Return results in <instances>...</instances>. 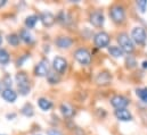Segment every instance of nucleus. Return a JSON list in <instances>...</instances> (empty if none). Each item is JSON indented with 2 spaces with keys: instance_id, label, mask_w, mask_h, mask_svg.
Here are the masks:
<instances>
[{
  "instance_id": "1",
  "label": "nucleus",
  "mask_w": 147,
  "mask_h": 135,
  "mask_svg": "<svg viewBox=\"0 0 147 135\" xmlns=\"http://www.w3.org/2000/svg\"><path fill=\"white\" fill-rule=\"evenodd\" d=\"M110 17L113 23L115 24H122L125 21V9L121 5H113L110 8Z\"/></svg>"
},
{
  "instance_id": "2",
  "label": "nucleus",
  "mask_w": 147,
  "mask_h": 135,
  "mask_svg": "<svg viewBox=\"0 0 147 135\" xmlns=\"http://www.w3.org/2000/svg\"><path fill=\"white\" fill-rule=\"evenodd\" d=\"M15 81L17 83L18 91L22 96H28L30 93V82L29 77L24 72H20L15 76Z\"/></svg>"
},
{
  "instance_id": "3",
  "label": "nucleus",
  "mask_w": 147,
  "mask_h": 135,
  "mask_svg": "<svg viewBox=\"0 0 147 135\" xmlns=\"http://www.w3.org/2000/svg\"><path fill=\"white\" fill-rule=\"evenodd\" d=\"M117 42L120 44V48L127 52V53H132L135 51V43L131 39V36H129V34L127 33H120L117 35Z\"/></svg>"
},
{
  "instance_id": "4",
  "label": "nucleus",
  "mask_w": 147,
  "mask_h": 135,
  "mask_svg": "<svg viewBox=\"0 0 147 135\" xmlns=\"http://www.w3.org/2000/svg\"><path fill=\"white\" fill-rule=\"evenodd\" d=\"M131 39H132L134 43H136L138 45H144L147 40V33L145 29H143L140 26L134 27L131 31Z\"/></svg>"
},
{
  "instance_id": "5",
  "label": "nucleus",
  "mask_w": 147,
  "mask_h": 135,
  "mask_svg": "<svg viewBox=\"0 0 147 135\" xmlns=\"http://www.w3.org/2000/svg\"><path fill=\"white\" fill-rule=\"evenodd\" d=\"M74 57L76 61L83 66H88L91 63V53L86 48H80L74 52Z\"/></svg>"
},
{
  "instance_id": "6",
  "label": "nucleus",
  "mask_w": 147,
  "mask_h": 135,
  "mask_svg": "<svg viewBox=\"0 0 147 135\" xmlns=\"http://www.w3.org/2000/svg\"><path fill=\"white\" fill-rule=\"evenodd\" d=\"M110 41H111L110 35H109V33H106L104 31H100V32L96 33L95 36H94V43L99 49H103V48L109 47Z\"/></svg>"
},
{
  "instance_id": "7",
  "label": "nucleus",
  "mask_w": 147,
  "mask_h": 135,
  "mask_svg": "<svg viewBox=\"0 0 147 135\" xmlns=\"http://www.w3.org/2000/svg\"><path fill=\"white\" fill-rule=\"evenodd\" d=\"M129 103H130V100L127 97L121 96V94H116L111 98V104L115 109H124L129 106Z\"/></svg>"
},
{
  "instance_id": "8",
  "label": "nucleus",
  "mask_w": 147,
  "mask_h": 135,
  "mask_svg": "<svg viewBox=\"0 0 147 135\" xmlns=\"http://www.w3.org/2000/svg\"><path fill=\"white\" fill-rule=\"evenodd\" d=\"M89 21H90V23L95 27H102L104 25V22H105V17H104L103 11L102 10H95V11H92L90 14Z\"/></svg>"
},
{
  "instance_id": "9",
  "label": "nucleus",
  "mask_w": 147,
  "mask_h": 135,
  "mask_svg": "<svg viewBox=\"0 0 147 135\" xmlns=\"http://www.w3.org/2000/svg\"><path fill=\"white\" fill-rule=\"evenodd\" d=\"M34 74L37 76H39V77H43V76H47L49 74V63H48V59L43 58V59H41L38 63L36 68H34Z\"/></svg>"
},
{
  "instance_id": "10",
  "label": "nucleus",
  "mask_w": 147,
  "mask_h": 135,
  "mask_svg": "<svg viewBox=\"0 0 147 135\" xmlns=\"http://www.w3.org/2000/svg\"><path fill=\"white\" fill-rule=\"evenodd\" d=\"M53 68L57 74H64L67 69V61L62 57H55L53 60Z\"/></svg>"
},
{
  "instance_id": "11",
  "label": "nucleus",
  "mask_w": 147,
  "mask_h": 135,
  "mask_svg": "<svg viewBox=\"0 0 147 135\" xmlns=\"http://www.w3.org/2000/svg\"><path fill=\"white\" fill-rule=\"evenodd\" d=\"M114 116L116 117V119H119L121 122H130V120H132V115L127 108H124V109H115Z\"/></svg>"
},
{
  "instance_id": "12",
  "label": "nucleus",
  "mask_w": 147,
  "mask_h": 135,
  "mask_svg": "<svg viewBox=\"0 0 147 135\" xmlns=\"http://www.w3.org/2000/svg\"><path fill=\"white\" fill-rule=\"evenodd\" d=\"M40 21L46 27H50L55 24V16L50 11H43L40 15Z\"/></svg>"
},
{
  "instance_id": "13",
  "label": "nucleus",
  "mask_w": 147,
  "mask_h": 135,
  "mask_svg": "<svg viewBox=\"0 0 147 135\" xmlns=\"http://www.w3.org/2000/svg\"><path fill=\"white\" fill-rule=\"evenodd\" d=\"M112 82V75L107 72H103V73H99L96 77V83L98 85H102V86H105V85H109Z\"/></svg>"
},
{
  "instance_id": "14",
  "label": "nucleus",
  "mask_w": 147,
  "mask_h": 135,
  "mask_svg": "<svg viewBox=\"0 0 147 135\" xmlns=\"http://www.w3.org/2000/svg\"><path fill=\"white\" fill-rule=\"evenodd\" d=\"M55 43L61 49H67L73 44V40L71 37H69V36H59V37L56 39Z\"/></svg>"
},
{
  "instance_id": "15",
  "label": "nucleus",
  "mask_w": 147,
  "mask_h": 135,
  "mask_svg": "<svg viewBox=\"0 0 147 135\" xmlns=\"http://www.w3.org/2000/svg\"><path fill=\"white\" fill-rule=\"evenodd\" d=\"M1 97L5 101L9 102V103H14L17 99V93L11 89H5L1 92Z\"/></svg>"
},
{
  "instance_id": "16",
  "label": "nucleus",
  "mask_w": 147,
  "mask_h": 135,
  "mask_svg": "<svg viewBox=\"0 0 147 135\" xmlns=\"http://www.w3.org/2000/svg\"><path fill=\"white\" fill-rule=\"evenodd\" d=\"M59 109H61L62 115H63L65 118H72L74 116V114H75L74 109L69 104V103H62L61 107H59Z\"/></svg>"
},
{
  "instance_id": "17",
  "label": "nucleus",
  "mask_w": 147,
  "mask_h": 135,
  "mask_svg": "<svg viewBox=\"0 0 147 135\" xmlns=\"http://www.w3.org/2000/svg\"><path fill=\"white\" fill-rule=\"evenodd\" d=\"M20 39H21L23 42L28 43V44L33 43V36H32V34L30 33V31L26 30V29H23V30L20 32Z\"/></svg>"
},
{
  "instance_id": "18",
  "label": "nucleus",
  "mask_w": 147,
  "mask_h": 135,
  "mask_svg": "<svg viewBox=\"0 0 147 135\" xmlns=\"http://www.w3.org/2000/svg\"><path fill=\"white\" fill-rule=\"evenodd\" d=\"M38 104H39L40 109L43 110V111H48L53 108V102L48 100V99H46V98H40L38 100Z\"/></svg>"
},
{
  "instance_id": "19",
  "label": "nucleus",
  "mask_w": 147,
  "mask_h": 135,
  "mask_svg": "<svg viewBox=\"0 0 147 135\" xmlns=\"http://www.w3.org/2000/svg\"><path fill=\"white\" fill-rule=\"evenodd\" d=\"M109 52H110L111 56H113L114 58H121L124 55V51L120 47H116V45H111V47H109Z\"/></svg>"
},
{
  "instance_id": "20",
  "label": "nucleus",
  "mask_w": 147,
  "mask_h": 135,
  "mask_svg": "<svg viewBox=\"0 0 147 135\" xmlns=\"http://www.w3.org/2000/svg\"><path fill=\"white\" fill-rule=\"evenodd\" d=\"M57 21L59 23H62L63 25H69L70 22H71V17L65 11H59V14L57 15Z\"/></svg>"
},
{
  "instance_id": "21",
  "label": "nucleus",
  "mask_w": 147,
  "mask_h": 135,
  "mask_svg": "<svg viewBox=\"0 0 147 135\" xmlns=\"http://www.w3.org/2000/svg\"><path fill=\"white\" fill-rule=\"evenodd\" d=\"M38 19H39V17H38L37 15L28 16L26 19H25V26H26L28 29H33V27L36 26V24H37Z\"/></svg>"
},
{
  "instance_id": "22",
  "label": "nucleus",
  "mask_w": 147,
  "mask_h": 135,
  "mask_svg": "<svg viewBox=\"0 0 147 135\" xmlns=\"http://www.w3.org/2000/svg\"><path fill=\"white\" fill-rule=\"evenodd\" d=\"M10 60V57H9V53L6 49L1 48L0 49V64L1 65H7Z\"/></svg>"
},
{
  "instance_id": "23",
  "label": "nucleus",
  "mask_w": 147,
  "mask_h": 135,
  "mask_svg": "<svg viewBox=\"0 0 147 135\" xmlns=\"http://www.w3.org/2000/svg\"><path fill=\"white\" fill-rule=\"evenodd\" d=\"M20 35H17V34L13 33V34H9L8 36H7V41H8V43L10 44V45H13V47H17L18 44H20Z\"/></svg>"
},
{
  "instance_id": "24",
  "label": "nucleus",
  "mask_w": 147,
  "mask_h": 135,
  "mask_svg": "<svg viewBox=\"0 0 147 135\" xmlns=\"http://www.w3.org/2000/svg\"><path fill=\"white\" fill-rule=\"evenodd\" d=\"M61 77H59V74H57L56 72H53V73H49L47 75V81L50 83V84H57L59 82Z\"/></svg>"
},
{
  "instance_id": "25",
  "label": "nucleus",
  "mask_w": 147,
  "mask_h": 135,
  "mask_svg": "<svg viewBox=\"0 0 147 135\" xmlns=\"http://www.w3.org/2000/svg\"><path fill=\"white\" fill-rule=\"evenodd\" d=\"M22 114L24 115V116H26V117H32L33 116V114H34V111H33V107L30 104V103H26L23 108H22Z\"/></svg>"
},
{
  "instance_id": "26",
  "label": "nucleus",
  "mask_w": 147,
  "mask_h": 135,
  "mask_svg": "<svg viewBox=\"0 0 147 135\" xmlns=\"http://www.w3.org/2000/svg\"><path fill=\"white\" fill-rule=\"evenodd\" d=\"M125 66H127V68H129V69H132V68L136 67V66H137V60H136V58H135L134 56L129 55V56L125 58Z\"/></svg>"
},
{
  "instance_id": "27",
  "label": "nucleus",
  "mask_w": 147,
  "mask_h": 135,
  "mask_svg": "<svg viewBox=\"0 0 147 135\" xmlns=\"http://www.w3.org/2000/svg\"><path fill=\"white\" fill-rule=\"evenodd\" d=\"M138 98L142 100L143 102L147 103V88H143V89H138L136 91Z\"/></svg>"
},
{
  "instance_id": "28",
  "label": "nucleus",
  "mask_w": 147,
  "mask_h": 135,
  "mask_svg": "<svg viewBox=\"0 0 147 135\" xmlns=\"http://www.w3.org/2000/svg\"><path fill=\"white\" fill-rule=\"evenodd\" d=\"M2 84L6 86V89H10V86H11V77H10V75H6L3 77Z\"/></svg>"
},
{
  "instance_id": "29",
  "label": "nucleus",
  "mask_w": 147,
  "mask_h": 135,
  "mask_svg": "<svg viewBox=\"0 0 147 135\" xmlns=\"http://www.w3.org/2000/svg\"><path fill=\"white\" fill-rule=\"evenodd\" d=\"M137 6H138V8L140 9L142 13H145V11H146V8H147V1L146 0L137 1Z\"/></svg>"
},
{
  "instance_id": "30",
  "label": "nucleus",
  "mask_w": 147,
  "mask_h": 135,
  "mask_svg": "<svg viewBox=\"0 0 147 135\" xmlns=\"http://www.w3.org/2000/svg\"><path fill=\"white\" fill-rule=\"evenodd\" d=\"M47 134L48 135H63L62 134V132H59V131H58V130H56V128L49 130V131L47 132Z\"/></svg>"
},
{
  "instance_id": "31",
  "label": "nucleus",
  "mask_w": 147,
  "mask_h": 135,
  "mask_svg": "<svg viewBox=\"0 0 147 135\" xmlns=\"http://www.w3.org/2000/svg\"><path fill=\"white\" fill-rule=\"evenodd\" d=\"M6 3H7V0H0V8L3 7Z\"/></svg>"
},
{
  "instance_id": "32",
  "label": "nucleus",
  "mask_w": 147,
  "mask_h": 135,
  "mask_svg": "<svg viewBox=\"0 0 147 135\" xmlns=\"http://www.w3.org/2000/svg\"><path fill=\"white\" fill-rule=\"evenodd\" d=\"M143 68H145V69L147 68V60H145V61H143Z\"/></svg>"
},
{
  "instance_id": "33",
  "label": "nucleus",
  "mask_w": 147,
  "mask_h": 135,
  "mask_svg": "<svg viewBox=\"0 0 147 135\" xmlns=\"http://www.w3.org/2000/svg\"><path fill=\"white\" fill-rule=\"evenodd\" d=\"M16 115L15 114H11V115H7V118H14Z\"/></svg>"
},
{
  "instance_id": "34",
  "label": "nucleus",
  "mask_w": 147,
  "mask_h": 135,
  "mask_svg": "<svg viewBox=\"0 0 147 135\" xmlns=\"http://www.w3.org/2000/svg\"><path fill=\"white\" fill-rule=\"evenodd\" d=\"M1 43H2V35L0 33V45H1Z\"/></svg>"
},
{
  "instance_id": "35",
  "label": "nucleus",
  "mask_w": 147,
  "mask_h": 135,
  "mask_svg": "<svg viewBox=\"0 0 147 135\" xmlns=\"http://www.w3.org/2000/svg\"><path fill=\"white\" fill-rule=\"evenodd\" d=\"M0 89H1V84H0Z\"/></svg>"
}]
</instances>
